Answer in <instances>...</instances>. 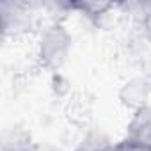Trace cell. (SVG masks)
I'll return each mask as SVG.
<instances>
[{"label": "cell", "mask_w": 151, "mask_h": 151, "mask_svg": "<svg viewBox=\"0 0 151 151\" xmlns=\"http://www.w3.org/2000/svg\"><path fill=\"white\" fill-rule=\"evenodd\" d=\"M124 139L151 147V105H146L132 114Z\"/></svg>", "instance_id": "3"}, {"label": "cell", "mask_w": 151, "mask_h": 151, "mask_svg": "<svg viewBox=\"0 0 151 151\" xmlns=\"http://www.w3.org/2000/svg\"><path fill=\"white\" fill-rule=\"evenodd\" d=\"M149 96L151 80L147 77H133L128 82H124L119 89V101L133 112L149 105Z\"/></svg>", "instance_id": "2"}, {"label": "cell", "mask_w": 151, "mask_h": 151, "mask_svg": "<svg viewBox=\"0 0 151 151\" xmlns=\"http://www.w3.org/2000/svg\"><path fill=\"white\" fill-rule=\"evenodd\" d=\"M71 48H73V37L69 30L60 22H53L48 27H45L39 36L37 43L39 64L45 69L55 73L66 64Z\"/></svg>", "instance_id": "1"}, {"label": "cell", "mask_w": 151, "mask_h": 151, "mask_svg": "<svg viewBox=\"0 0 151 151\" xmlns=\"http://www.w3.org/2000/svg\"><path fill=\"white\" fill-rule=\"evenodd\" d=\"M112 151H151V147H146L142 144H137V142H132L128 139H123L121 142L112 146Z\"/></svg>", "instance_id": "5"}, {"label": "cell", "mask_w": 151, "mask_h": 151, "mask_svg": "<svg viewBox=\"0 0 151 151\" xmlns=\"http://www.w3.org/2000/svg\"><path fill=\"white\" fill-rule=\"evenodd\" d=\"M68 11H78L80 14L87 16L91 22L98 23L110 9H116L117 4L112 2H66Z\"/></svg>", "instance_id": "4"}]
</instances>
